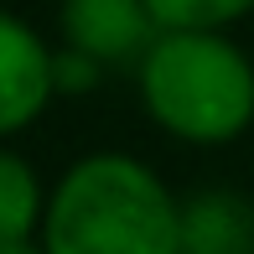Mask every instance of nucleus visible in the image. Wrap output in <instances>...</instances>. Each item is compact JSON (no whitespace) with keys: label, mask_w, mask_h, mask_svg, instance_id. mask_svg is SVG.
Wrapping results in <instances>:
<instances>
[{"label":"nucleus","mask_w":254,"mask_h":254,"mask_svg":"<svg viewBox=\"0 0 254 254\" xmlns=\"http://www.w3.org/2000/svg\"><path fill=\"white\" fill-rule=\"evenodd\" d=\"M47 254H182V197L151 161L88 151L47 187Z\"/></svg>","instance_id":"obj_1"},{"label":"nucleus","mask_w":254,"mask_h":254,"mask_svg":"<svg viewBox=\"0 0 254 254\" xmlns=\"http://www.w3.org/2000/svg\"><path fill=\"white\" fill-rule=\"evenodd\" d=\"M135 83L145 114L182 145H234L254 125V63L228 26H161Z\"/></svg>","instance_id":"obj_2"},{"label":"nucleus","mask_w":254,"mask_h":254,"mask_svg":"<svg viewBox=\"0 0 254 254\" xmlns=\"http://www.w3.org/2000/svg\"><path fill=\"white\" fill-rule=\"evenodd\" d=\"M52 57L57 47H47V37L26 16L0 5V140L31 130L57 99Z\"/></svg>","instance_id":"obj_3"},{"label":"nucleus","mask_w":254,"mask_h":254,"mask_svg":"<svg viewBox=\"0 0 254 254\" xmlns=\"http://www.w3.org/2000/svg\"><path fill=\"white\" fill-rule=\"evenodd\" d=\"M57 31L63 47L88 52L104 67H135L161 21L151 0H57Z\"/></svg>","instance_id":"obj_4"},{"label":"nucleus","mask_w":254,"mask_h":254,"mask_svg":"<svg viewBox=\"0 0 254 254\" xmlns=\"http://www.w3.org/2000/svg\"><path fill=\"white\" fill-rule=\"evenodd\" d=\"M42 213H47V182L37 161L21 156L10 140H0V244L37 239Z\"/></svg>","instance_id":"obj_6"},{"label":"nucleus","mask_w":254,"mask_h":254,"mask_svg":"<svg viewBox=\"0 0 254 254\" xmlns=\"http://www.w3.org/2000/svg\"><path fill=\"white\" fill-rule=\"evenodd\" d=\"M52 78H57V99H63V94H88V88H99L104 63H94V57L78 52V47H57V57H52Z\"/></svg>","instance_id":"obj_8"},{"label":"nucleus","mask_w":254,"mask_h":254,"mask_svg":"<svg viewBox=\"0 0 254 254\" xmlns=\"http://www.w3.org/2000/svg\"><path fill=\"white\" fill-rule=\"evenodd\" d=\"M0 254H47L42 239H16V244H0Z\"/></svg>","instance_id":"obj_9"},{"label":"nucleus","mask_w":254,"mask_h":254,"mask_svg":"<svg viewBox=\"0 0 254 254\" xmlns=\"http://www.w3.org/2000/svg\"><path fill=\"white\" fill-rule=\"evenodd\" d=\"M161 26H234L254 10V0H151Z\"/></svg>","instance_id":"obj_7"},{"label":"nucleus","mask_w":254,"mask_h":254,"mask_svg":"<svg viewBox=\"0 0 254 254\" xmlns=\"http://www.w3.org/2000/svg\"><path fill=\"white\" fill-rule=\"evenodd\" d=\"M182 254H254V202L239 192H197L182 202Z\"/></svg>","instance_id":"obj_5"}]
</instances>
